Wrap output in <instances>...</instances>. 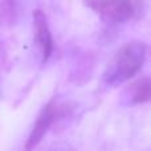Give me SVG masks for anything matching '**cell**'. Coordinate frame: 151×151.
Wrapping results in <instances>:
<instances>
[{"label":"cell","instance_id":"cell-1","mask_svg":"<svg viewBox=\"0 0 151 151\" xmlns=\"http://www.w3.org/2000/svg\"><path fill=\"white\" fill-rule=\"evenodd\" d=\"M147 45L143 41H131L117 52L105 73V81L110 85L122 83L134 77L142 69L146 60Z\"/></svg>","mask_w":151,"mask_h":151},{"label":"cell","instance_id":"cell-2","mask_svg":"<svg viewBox=\"0 0 151 151\" xmlns=\"http://www.w3.org/2000/svg\"><path fill=\"white\" fill-rule=\"evenodd\" d=\"M96 9L114 21H125L133 13L130 0H94Z\"/></svg>","mask_w":151,"mask_h":151},{"label":"cell","instance_id":"cell-3","mask_svg":"<svg viewBox=\"0 0 151 151\" xmlns=\"http://www.w3.org/2000/svg\"><path fill=\"white\" fill-rule=\"evenodd\" d=\"M33 24L37 42H39L42 53V63H47L53 52V39L52 33L49 31V27H48L47 17L41 11L37 9L33 12Z\"/></svg>","mask_w":151,"mask_h":151},{"label":"cell","instance_id":"cell-4","mask_svg":"<svg viewBox=\"0 0 151 151\" xmlns=\"http://www.w3.org/2000/svg\"><path fill=\"white\" fill-rule=\"evenodd\" d=\"M55 114H56V106L50 102L47 106L42 109V111L40 113L39 118H37L36 123L33 126V130L31 131V135H29L28 141H27L25 149L31 150L39 143L42 139V137L45 135V133L48 131V129L50 127L53 119H55Z\"/></svg>","mask_w":151,"mask_h":151},{"label":"cell","instance_id":"cell-5","mask_svg":"<svg viewBox=\"0 0 151 151\" xmlns=\"http://www.w3.org/2000/svg\"><path fill=\"white\" fill-rule=\"evenodd\" d=\"M131 93H133V101L139 104V102H147L150 98V82L149 78L145 77L142 80L137 81L131 86Z\"/></svg>","mask_w":151,"mask_h":151}]
</instances>
